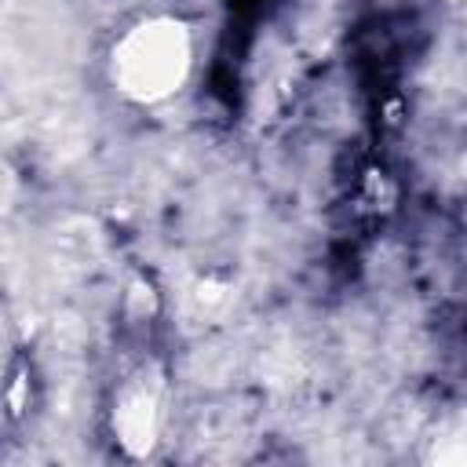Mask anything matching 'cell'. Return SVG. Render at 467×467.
I'll list each match as a JSON object with an SVG mask.
<instances>
[{"label":"cell","instance_id":"obj_3","mask_svg":"<svg viewBox=\"0 0 467 467\" xmlns=\"http://www.w3.org/2000/svg\"><path fill=\"white\" fill-rule=\"evenodd\" d=\"M230 299H234L230 285H219L215 277H201V281H193L190 292H186V310H190L197 321H212V317H219V314L230 306Z\"/></svg>","mask_w":467,"mask_h":467},{"label":"cell","instance_id":"obj_1","mask_svg":"<svg viewBox=\"0 0 467 467\" xmlns=\"http://www.w3.org/2000/svg\"><path fill=\"white\" fill-rule=\"evenodd\" d=\"M193 73V29L179 15L135 18L106 55L113 91L135 106L175 99Z\"/></svg>","mask_w":467,"mask_h":467},{"label":"cell","instance_id":"obj_4","mask_svg":"<svg viewBox=\"0 0 467 467\" xmlns=\"http://www.w3.org/2000/svg\"><path fill=\"white\" fill-rule=\"evenodd\" d=\"M128 310L135 314V317H153L157 314V292H153V285L150 281H131L128 285Z\"/></svg>","mask_w":467,"mask_h":467},{"label":"cell","instance_id":"obj_6","mask_svg":"<svg viewBox=\"0 0 467 467\" xmlns=\"http://www.w3.org/2000/svg\"><path fill=\"white\" fill-rule=\"evenodd\" d=\"M460 4H467V0H460Z\"/></svg>","mask_w":467,"mask_h":467},{"label":"cell","instance_id":"obj_5","mask_svg":"<svg viewBox=\"0 0 467 467\" xmlns=\"http://www.w3.org/2000/svg\"><path fill=\"white\" fill-rule=\"evenodd\" d=\"M463 171H467V153H463Z\"/></svg>","mask_w":467,"mask_h":467},{"label":"cell","instance_id":"obj_2","mask_svg":"<svg viewBox=\"0 0 467 467\" xmlns=\"http://www.w3.org/2000/svg\"><path fill=\"white\" fill-rule=\"evenodd\" d=\"M164 427V376L157 365H139L120 379L109 401V438L128 460H146Z\"/></svg>","mask_w":467,"mask_h":467}]
</instances>
